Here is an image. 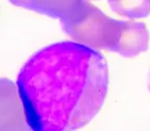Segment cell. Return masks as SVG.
<instances>
[{"label": "cell", "mask_w": 150, "mask_h": 131, "mask_svg": "<svg viewBox=\"0 0 150 131\" xmlns=\"http://www.w3.org/2000/svg\"><path fill=\"white\" fill-rule=\"evenodd\" d=\"M108 83L107 62L96 49L74 42L45 47L17 78L29 128L60 131L87 125L103 106Z\"/></svg>", "instance_id": "6da1fadb"}, {"label": "cell", "mask_w": 150, "mask_h": 131, "mask_svg": "<svg viewBox=\"0 0 150 131\" xmlns=\"http://www.w3.org/2000/svg\"><path fill=\"white\" fill-rule=\"evenodd\" d=\"M61 21L65 33L76 43L94 49L113 50L122 26L121 21L111 18L84 0Z\"/></svg>", "instance_id": "7a4b0ae2"}, {"label": "cell", "mask_w": 150, "mask_h": 131, "mask_svg": "<svg viewBox=\"0 0 150 131\" xmlns=\"http://www.w3.org/2000/svg\"><path fill=\"white\" fill-rule=\"evenodd\" d=\"M30 129L18 86L8 79H0V130Z\"/></svg>", "instance_id": "3957f363"}, {"label": "cell", "mask_w": 150, "mask_h": 131, "mask_svg": "<svg viewBox=\"0 0 150 131\" xmlns=\"http://www.w3.org/2000/svg\"><path fill=\"white\" fill-rule=\"evenodd\" d=\"M149 36V30L144 23L122 21L118 40L112 51L128 58L136 57L148 48Z\"/></svg>", "instance_id": "277c9868"}, {"label": "cell", "mask_w": 150, "mask_h": 131, "mask_svg": "<svg viewBox=\"0 0 150 131\" xmlns=\"http://www.w3.org/2000/svg\"><path fill=\"white\" fill-rule=\"evenodd\" d=\"M12 4L53 18H63L82 0H9Z\"/></svg>", "instance_id": "5b68a950"}, {"label": "cell", "mask_w": 150, "mask_h": 131, "mask_svg": "<svg viewBox=\"0 0 150 131\" xmlns=\"http://www.w3.org/2000/svg\"><path fill=\"white\" fill-rule=\"evenodd\" d=\"M110 8L128 18H144L150 14V0H108Z\"/></svg>", "instance_id": "8992f818"}, {"label": "cell", "mask_w": 150, "mask_h": 131, "mask_svg": "<svg viewBox=\"0 0 150 131\" xmlns=\"http://www.w3.org/2000/svg\"><path fill=\"white\" fill-rule=\"evenodd\" d=\"M148 89L150 91V72H149V75H148Z\"/></svg>", "instance_id": "52a82bcc"}]
</instances>
